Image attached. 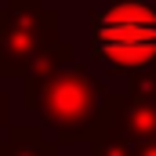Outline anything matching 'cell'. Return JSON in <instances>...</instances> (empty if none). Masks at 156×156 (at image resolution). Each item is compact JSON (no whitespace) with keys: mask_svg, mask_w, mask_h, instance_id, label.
Here are the masks:
<instances>
[{"mask_svg":"<svg viewBox=\"0 0 156 156\" xmlns=\"http://www.w3.org/2000/svg\"><path fill=\"white\" fill-rule=\"evenodd\" d=\"M91 55L113 73H145L156 66V4L116 0L91 22Z\"/></svg>","mask_w":156,"mask_h":156,"instance_id":"cell-1","label":"cell"},{"mask_svg":"<svg viewBox=\"0 0 156 156\" xmlns=\"http://www.w3.org/2000/svg\"><path fill=\"white\" fill-rule=\"evenodd\" d=\"M26 105H37L62 138H91L109 123L102 83L80 69H66V73H51L37 80L33 91H26Z\"/></svg>","mask_w":156,"mask_h":156,"instance_id":"cell-2","label":"cell"},{"mask_svg":"<svg viewBox=\"0 0 156 156\" xmlns=\"http://www.w3.org/2000/svg\"><path fill=\"white\" fill-rule=\"evenodd\" d=\"M51 40V22L40 15H18L11 11V18H4V33H0V69L4 73H22L33 69L37 58L47 51Z\"/></svg>","mask_w":156,"mask_h":156,"instance_id":"cell-3","label":"cell"},{"mask_svg":"<svg viewBox=\"0 0 156 156\" xmlns=\"http://www.w3.org/2000/svg\"><path fill=\"white\" fill-rule=\"evenodd\" d=\"M7 120V102H4V94H0V123Z\"/></svg>","mask_w":156,"mask_h":156,"instance_id":"cell-4","label":"cell"}]
</instances>
